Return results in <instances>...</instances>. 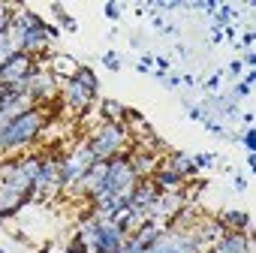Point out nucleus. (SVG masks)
<instances>
[{"mask_svg":"<svg viewBox=\"0 0 256 253\" xmlns=\"http://www.w3.org/2000/svg\"><path fill=\"white\" fill-rule=\"evenodd\" d=\"M46 120H52L48 108H28L24 114H18L12 124H6L0 130V157H18V154H28L36 142H40V133Z\"/></svg>","mask_w":256,"mask_h":253,"instance_id":"1","label":"nucleus"},{"mask_svg":"<svg viewBox=\"0 0 256 253\" xmlns=\"http://www.w3.org/2000/svg\"><path fill=\"white\" fill-rule=\"evenodd\" d=\"M84 148L96 157V160H114V157H126L133 148V136L126 130V124H96L94 130L84 133Z\"/></svg>","mask_w":256,"mask_h":253,"instance_id":"2","label":"nucleus"},{"mask_svg":"<svg viewBox=\"0 0 256 253\" xmlns=\"http://www.w3.org/2000/svg\"><path fill=\"white\" fill-rule=\"evenodd\" d=\"M36 76V64L28 52H12L0 64V88H28V82Z\"/></svg>","mask_w":256,"mask_h":253,"instance_id":"3","label":"nucleus"},{"mask_svg":"<svg viewBox=\"0 0 256 253\" xmlns=\"http://www.w3.org/2000/svg\"><path fill=\"white\" fill-rule=\"evenodd\" d=\"M136 175L126 163V157H114V160H106V193L108 196H124L136 187Z\"/></svg>","mask_w":256,"mask_h":253,"instance_id":"4","label":"nucleus"},{"mask_svg":"<svg viewBox=\"0 0 256 253\" xmlns=\"http://www.w3.org/2000/svg\"><path fill=\"white\" fill-rule=\"evenodd\" d=\"M126 163H130V169H133V175L139 178V181H151L154 178V172L160 169V163H163V154H154V151H145V148H130V154H126Z\"/></svg>","mask_w":256,"mask_h":253,"instance_id":"5","label":"nucleus"},{"mask_svg":"<svg viewBox=\"0 0 256 253\" xmlns=\"http://www.w3.org/2000/svg\"><path fill=\"white\" fill-rule=\"evenodd\" d=\"M24 205H30V196H24L22 190H16V187L6 184V181H0V214L10 220V217H16Z\"/></svg>","mask_w":256,"mask_h":253,"instance_id":"6","label":"nucleus"},{"mask_svg":"<svg viewBox=\"0 0 256 253\" xmlns=\"http://www.w3.org/2000/svg\"><path fill=\"white\" fill-rule=\"evenodd\" d=\"M40 28H46L42 16H36L30 6H16L12 22H10V34H28V30H40Z\"/></svg>","mask_w":256,"mask_h":253,"instance_id":"7","label":"nucleus"},{"mask_svg":"<svg viewBox=\"0 0 256 253\" xmlns=\"http://www.w3.org/2000/svg\"><path fill=\"white\" fill-rule=\"evenodd\" d=\"M160 166H163V169H169V172H175V175H181L184 181L196 175V166H193V157H190V154H181V151H172V154H163V163H160Z\"/></svg>","mask_w":256,"mask_h":253,"instance_id":"8","label":"nucleus"},{"mask_svg":"<svg viewBox=\"0 0 256 253\" xmlns=\"http://www.w3.org/2000/svg\"><path fill=\"white\" fill-rule=\"evenodd\" d=\"M226 232H250V226H253V220H250V214L247 211H235V208H226V211H220L217 217H214Z\"/></svg>","mask_w":256,"mask_h":253,"instance_id":"9","label":"nucleus"},{"mask_svg":"<svg viewBox=\"0 0 256 253\" xmlns=\"http://www.w3.org/2000/svg\"><path fill=\"white\" fill-rule=\"evenodd\" d=\"M151 184L157 187V193H181V190H184V178L175 175V172H169V169H163V166L154 172Z\"/></svg>","mask_w":256,"mask_h":253,"instance_id":"10","label":"nucleus"},{"mask_svg":"<svg viewBox=\"0 0 256 253\" xmlns=\"http://www.w3.org/2000/svg\"><path fill=\"white\" fill-rule=\"evenodd\" d=\"M157 187L151 184V181H136V187L130 190V199H133V208H145V211H151V205L157 202Z\"/></svg>","mask_w":256,"mask_h":253,"instance_id":"11","label":"nucleus"},{"mask_svg":"<svg viewBox=\"0 0 256 253\" xmlns=\"http://www.w3.org/2000/svg\"><path fill=\"white\" fill-rule=\"evenodd\" d=\"M78 60H72V58H66V54H52V72L58 76V82H70L76 72H78Z\"/></svg>","mask_w":256,"mask_h":253,"instance_id":"12","label":"nucleus"},{"mask_svg":"<svg viewBox=\"0 0 256 253\" xmlns=\"http://www.w3.org/2000/svg\"><path fill=\"white\" fill-rule=\"evenodd\" d=\"M100 118L106 124H124V106L118 100H100Z\"/></svg>","mask_w":256,"mask_h":253,"instance_id":"13","label":"nucleus"},{"mask_svg":"<svg viewBox=\"0 0 256 253\" xmlns=\"http://www.w3.org/2000/svg\"><path fill=\"white\" fill-rule=\"evenodd\" d=\"M72 78H76V82H78V84H82L88 94L100 96V78H96V72H94L90 66H84V64H82V66H78V72H76Z\"/></svg>","mask_w":256,"mask_h":253,"instance_id":"14","label":"nucleus"},{"mask_svg":"<svg viewBox=\"0 0 256 253\" xmlns=\"http://www.w3.org/2000/svg\"><path fill=\"white\" fill-rule=\"evenodd\" d=\"M12 52H18V48H16V42H12V36H10V34H4V36H0V64H4Z\"/></svg>","mask_w":256,"mask_h":253,"instance_id":"15","label":"nucleus"},{"mask_svg":"<svg viewBox=\"0 0 256 253\" xmlns=\"http://www.w3.org/2000/svg\"><path fill=\"white\" fill-rule=\"evenodd\" d=\"M102 12H106V18L118 22V18H120V4H106V6H102Z\"/></svg>","mask_w":256,"mask_h":253,"instance_id":"16","label":"nucleus"},{"mask_svg":"<svg viewBox=\"0 0 256 253\" xmlns=\"http://www.w3.org/2000/svg\"><path fill=\"white\" fill-rule=\"evenodd\" d=\"M211 163H214V154H196V157H193V166H196V169H205V166H211Z\"/></svg>","mask_w":256,"mask_h":253,"instance_id":"17","label":"nucleus"},{"mask_svg":"<svg viewBox=\"0 0 256 253\" xmlns=\"http://www.w3.org/2000/svg\"><path fill=\"white\" fill-rule=\"evenodd\" d=\"M253 136H256V133H253V130H247V133H244V136H241V145H244V148H247V154H253V148H256V139H253Z\"/></svg>","mask_w":256,"mask_h":253,"instance_id":"18","label":"nucleus"},{"mask_svg":"<svg viewBox=\"0 0 256 253\" xmlns=\"http://www.w3.org/2000/svg\"><path fill=\"white\" fill-rule=\"evenodd\" d=\"M102 60H106V66H108V70H114V72L120 70V60H118V54H114V52H108Z\"/></svg>","mask_w":256,"mask_h":253,"instance_id":"19","label":"nucleus"},{"mask_svg":"<svg viewBox=\"0 0 256 253\" xmlns=\"http://www.w3.org/2000/svg\"><path fill=\"white\" fill-rule=\"evenodd\" d=\"M151 64H154V58H151V54H145V58L136 64V70H139V72H148V66H151Z\"/></svg>","mask_w":256,"mask_h":253,"instance_id":"20","label":"nucleus"},{"mask_svg":"<svg viewBox=\"0 0 256 253\" xmlns=\"http://www.w3.org/2000/svg\"><path fill=\"white\" fill-rule=\"evenodd\" d=\"M154 64L160 66V72H163V76H166V72H169V66H172V64H169V58H154Z\"/></svg>","mask_w":256,"mask_h":253,"instance_id":"21","label":"nucleus"},{"mask_svg":"<svg viewBox=\"0 0 256 253\" xmlns=\"http://www.w3.org/2000/svg\"><path fill=\"white\" fill-rule=\"evenodd\" d=\"M241 70H244V64H241V60H232V64H229V72H232V76H238Z\"/></svg>","mask_w":256,"mask_h":253,"instance_id":"22","label":"nucleus"},{"mask_svg":"<svg viewBox=\"0 0 256 253\" xmlns=\"http://www.w3.org/2000/svg\"><path fill=\"white\" fill-rule=\"evenodd\" d=\"M190 118L196 120V118H205V112H202V106H190Z\"/></svg>","mask_w":256,"mask_h":253,"instance_id":"23","label":"nucleus"},{"mask_svg":"<svg viewBox=\"0 0 256 253\" xmlns=\"http://www.w3.org/2000/svg\"><path fill=\"white\" fill-rule=\"evenodd\" d=\"M235 190H238V193H244V190H247V181H244V178H241V175H238V178H235Z\"/></svg>","mask_w":256,"mask_h":253,"instance_id":"24","label":"nucleus"},{"mask_svg":"<svg viewBox=\"0 0 256 253\" xmlns=\"http://www.w3.org/2000/svg\"><path fill=\"white\" fill-rule=\"evenodd\" d=\"M217 84H220V76H211L208 78V90H217Z\"/></svg>","mask_w":256,"mask_h":253,"instance_id":"25","label":"nucleus"},{"mask_svg":"<svg viewBox=\"0 0 256 253\" xmlns=\"http://www.w3.org/2000/svg\"><path fill=\"white\" fill-rule=\"evenodd\" d=\"M241 64H247V66H253V64H256V54H253V52H247V58H244Z\"/></svg>","mask_w":256,"mask_h":253,"instance_id":"26","label":"nucleus"},{"mask_svg":"<svg viewBox=\"0 0 256 253\" xmlns=\"http://www.w3.org/2000/svg\"><path fill=\"white\" fill-rule=\"evenodd\" d=\"M244 46H247V48L253 46V30H247V34H244Z\"/></svg>","mask_w":256,"mask_h":253,"instance_id":"27","label":"nucleus"}]
</instances>
